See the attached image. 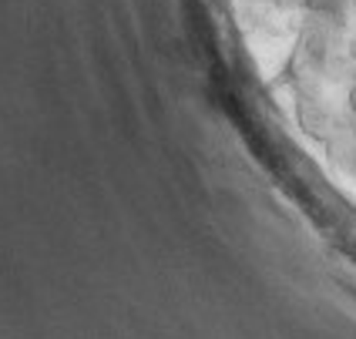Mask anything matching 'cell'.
I'll use <instances>...</instances> for the list:
<instances>
[{"label": "cell", "instance_id": "2", "mask_svg": "<svg viewBox=\"0 0 356 339\" xmlns=\"http://www.w3.org/2000/svg\"><path fill=\"white\" fill-rule=\"evenodd\" d=\"M346 104H350V111L356 115V81L350 84V94H346Z\"/></svg>", "mask_w": 356, "mask_h": 339}, {"label": "cell", "instance_id": "1", "mask_svg": "<svg viewBox=\"0 0 356 339\" xmlns=\"http://www.w3.org/2000/svg\"><path fill=\"white\" fill-rule=\"evenodd\" d=\"M302 7L313 10V14H323V17H339L346 0H302Z\"/></svg>", "mask_w": 356, "mask_h": 339}, {"label": "cell", "instance_id": "3", "mask_svg": "<svg viewBox=\"0 0 356 339\" xmlns=\"http://www.w3.org/2000/svg\"><path fill=\"white\" fill-rule=\"evenodd\" d=\"M350 58H353V60H356V38H353V40H350Z\"/></svg>", "mask_w": 356, "mask_h": 339}]
</instances>
